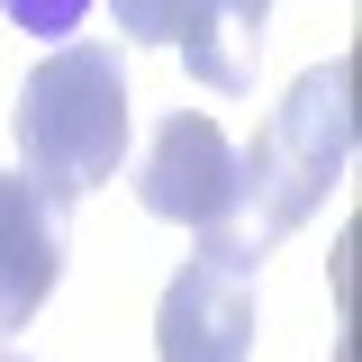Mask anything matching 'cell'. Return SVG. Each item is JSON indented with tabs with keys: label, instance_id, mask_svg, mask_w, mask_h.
Returning <instances> with one entry per match:
<instances>
[{
	"label": "cell",
	"instance_id": "cell-3",
	"mask_svg": "<svg viewBox=\"0 0 362 362\" xmlns=\"http://www.w3.org/2000/svg\"><path fill=\"white\" fill-rule=\"evenodd\" d=\"M254 326H263V299H254V272L218 263V254H190L154 308V354L163 362H245L254 354Z\"/></svg>",
	"mask_w": 362,
	"mask_h": 362
},
{
	"label": "cell",
	"instance_id": "cell-7",
	"mask_svg": "<svg viewBox=\"0 0 362 362\" xmlns=\"http://www.w3.org/2000/svg\"><path fill=\"white\" fill-rule=\"evenodd\" d=\"M0 9H9L28 37H73V28L90 18V0H0Z\"/></svg>",
	"mask_w": 362,
	"mask_h": 362
},
{
	"label": "cell",
	"instance_id": "cell-1",
	"mask_svg": "<svg viewBox=\"0 0 362 362\" xmlns=\"http://www.w3.org/2000/svg\"><path fill=\"white\" fill-rule=\"evenodd\" d=\"M344 163H354V64L326 54L317 73L290 82V100L272 109V127L235 154V218L218 235H199V254L263 272L272 245L299 235L326 209V190L344 181Z\"/></svg>",
	"mask_w": 362,
	"mask_h": 362
},
{
	"label": "cell",
	"instance_id": "cell-5",
	"mask_svg": "<svg viewBox=\"0 0 362 362\" xmlns=\"http://www.w3.org/2000/svg\"><path fill=\"white\" fill-rule=\"evenodd\" d=\"M136 199H145L154 218L190 226V235H218V226L235 218V145L218 136V118L173 109V118L154 127L145 173H136Z\"/></svg>",
	"mask_w": 362,
	"mask_h": 362
},
{
	"label": "cell",
	"instance_id": "cell-6",
	"mask_svg": "<svg viewBox=\"0 0 362 362\" xmlns=\"http://www.w3.org/2000/svg\"><path fill=\"white\" fill-rule=\"evenodd\" d=\"M64 281V218L18 173H0V335H18Z\"/></svg>",
	"mask_w": 362,
	"mask_h": 362
},
{
	"label": "cell",
	"instance_id": "cell-4",
	"mask_svg": "<svg viewBox=\"0 0 362 362\" xmlns=\"http://www.w3.org/2000/svg\"><path fill=\"white\" fill-rule=\"evenodd\" d=\"M118 28L136 45H173L181 64L199 73L209 90H235L254 82V37H263L272 0H109Z\"/></svg>",
	"mask_w": 362,
	"mask_h": 362
},
{
	"label": "cell",
	"instance_id": "cell-8",
	"mask_svg": "<svg viewBox=\"0 0 362 362\" xmlns=\"http://www.w3.org/2000/svg\"><path fill=\"white\" fill-rule=\"evenodd\" d=\"M0 362H28V354H0Z\"/></svg>",
	"mask_w": 362,
	"mask_h": 362
},
{
	"label": "cell",
	"instance_id": "cell-2",
	"mask_svg": "<svg viewBox=\"0 0 362 362\" xmlns=\"http://www.w3.org/2000/svg\"><path fill=\"white\" fill-rule=\"evenodd\" d=\"M18 163L28 190L64 218L90 181L127 163V64L118 45H54L37 73L18 82Z\"/></svg>",
	"mask_w": 362,
	"mask_h": 362
}]
</instances>
